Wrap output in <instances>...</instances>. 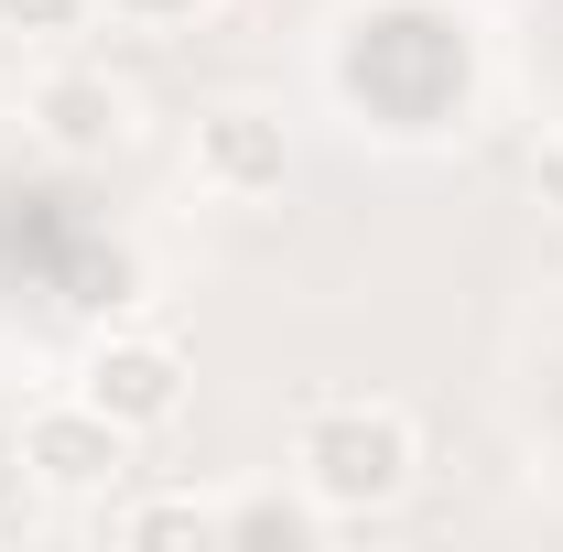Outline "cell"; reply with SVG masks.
Wrapping results in <instances>:
<instances>
[{"mask_svg": "<svg viewBox=\"0 0 563 552\" xmlns=\"http://www.w3.org/2000/svg\"><path fill=\"white\" fill-rule=\"evenodd\" d=\"M22 466H33L44 487H66V498H87V487H120L131 433H120V422L76 390V401H44V412L22 422Z\"/></svg>", "mask_w": 563, "mask_h": 552, "instance_id": "3", "label": "cell"}, {"mask_svg": "<svg viewBox=\"0 0 563 552\" xmlns=\"http://www.w3.org/2000/svg\"><path fill=\"white\" fill-rule=\"evenodd\" d=\"M196 163H207V185H228V196H272L282 185V120L228 98V109L196 120Z\"/></svg>", "mask_w": 563, "mask_h": 552, "instance_id": "5", "label": "cell"}, {"mask_svg": "<svg viewBox=\"0 0 563 552\" xmlns=\"http://www.w3.org/2000/svg\"><path fill=\"white\" fill-rule=\"evenodd\" d=\"M120 542H228V520L196 509V498H163V509H131L120 520Z\"/></svg>", "mask_w": 563, "mask_h": 552, "instance_id": "7", "label": "cell"}, {"mask_svg": "<svg viewBox=\"0 0 563 552\" xmlns=\"http://www.w3.org/2000/svg\"><path fill=\"white\" fill-rule=\"evenodd\" d=\"M412 422L390 401H303L292 422V487L325 509V520H357V509H390L412 487Z\"/></svg>", "mask_w": 563, "mask_h": 552, "instance_id": "1", "label": "cell"}, {"mask_svg": "<svg viewBox=\"0 0 563 552\" xmlns=\"http://www.w3.org/2000/svg\"><path fill=\"white\" fill-rule=\"evenodd\" d=\"M217 520H228V542H282V552H303L325 531L314 498H239V509H217Z\"/></svg>", "mask_w": 563, "mask_h": 552, "instance_id": "6", "label": "cell"}, {"mask_svg": "<svg viewBox=\"0 0 563 552\" xmlns=\"http://www.w3.org/2000/svg\"><path fill=\"white\" fill-rule=\"evenodd\" d=\"M109 22H141V33H174V22H196V11H217V0H98Z\"/></svg>", "mask_w": 563, "mask_h": 552, "instance_id": "9", "label": "cell"}, {"mask_svg": "<svg viewBox=\"0 0 563 552\" xmlns=\"http://www.w3.org/2000/svg\"><path fill=\"white\" fill-rule=\"evenodd\" d=\"M87 11H98V0H0V33H33V44H44V33H76Z\"/></svg>", "mask_w": 563, "mask_h": 552, "instance_id": "8", "label": "cell"}, {"mask_svg": "<svg viewBox=\"0 0 563 552\" xmlns=\"http://www.w3.org/2000/svg\"><path fill=\"white\" fill-rule=\"evenodd\" d=\"M33 131L55 141V152H109V141L131 131V87L109 66H55L33 87Z\"/></svg>", "mask_w": 563, "mask_h": 552, "instance_id": "4", "label": "cell"}, {"mask_svg": "<svg viewBox=\"0 0 563 552\" xmlns=\"http://www.w3.org/2000/svg\"><path fill=\"white\" fill-rule=\"evenodd\" d=\"M76 390L120 422V433H163V422L185 412V357L163 336H98L87 368H76Z\"/></svg>", "mask_w": 563, "mask_h": 552, "instance_id": "2", "label": "cell"}]
</instances>
